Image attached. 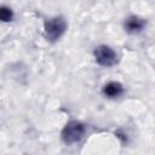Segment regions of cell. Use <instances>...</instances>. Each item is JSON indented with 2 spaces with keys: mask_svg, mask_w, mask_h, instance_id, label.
I'll use <instances>...</instances> for the list:
<instances>
[{
  "mask_svg": "<svg viewBox=\"0 0 155 155\" xmlns=\"http://www.w3.org/2000/svg\"><path fill=\"white\" fill-rule=\"evenodd\" d=\"M85 132H86V127L81 121L71 120L64 126L61 136H62V139L65 144L71 145V144L80 142L84 138Z\"/></svg>",
  "mask_w": 155,
  "mask_h": 155,
  "instance_id": "cell-1",
  "label": "cell"
},
{
  "mask_svg": "<svg viewBox=\"0 0 155 155\" xmlns=\"http://www.w3.org/2000/svg\"><path fill=\"white\" fill-rule=\"evenodd\" d=\"M67 29V22L62 17H53L45 22L44 24V31L45 36L48 41L54 42L57 41L65 31Z\"/></svg>",
  "mask_w": 155,
  "mask_h": 155,
  "instance_id": "cell-2",
  "label": "cell"
},
{
  "mask_svg": "<svg viewBox=\"0 0 155 155\" xmlns=\"http://www.w3.org/2000/svg\"><path fill=\"white\" fill-rule=\"evenodd\" d=\"M94 59L102 67H113L117 62L116 52L107 45H101L94 50Z\"/></svg>",
  "mask_w": 155,
  "mask_h": 155,
  "instance_id": "cell-3",
  "label": "cell"
},
{
  "mask_svg": "<svg viewBox=\"0 0 155 155\" xmlns=\"http://www.w3.org/2000/svg\"><path fill=\"white\" fill-rule=\"evenodd\" d=\"M147 22L145 19L138 17V16H130L126 21H125V30L127 33H131V34H136V33H139L144 29Z\"/></svg>",
  "mask_w": 155,
  "mask_h": 155,
  "instance_id": "cell-4",
  "label": "cell"
},
{
  "mask_svg": "<svg viewBox=\"0 0 155 155\" xmlns=\"http://www.w3.org/2000/svg\"><path fill=\"white\" fill-rule=\"evenodd\" d=\"M103 93H104V96H107L109 98L120 97L124 93V86L117 81H110V82L104 85Z\"/></svg>",
  "mask_w": 155,
  "mask_h": 155,
  "instance_id": "cell-5",
  "label": "cell"
},
{
  "mask_svg": "<svg viewBox=\"0 0 155 155\" xmlns=\"http://www.w3.org/2000/svg\"><path fill=\"white\" fill-rule=\"evenodd\" d=\"M13 18V12L7 6H0V22H10Z\"/></svg>",
  "mask_w": 155,
  "mask_h": 155,
  "instance_id": "cell-6",
  "label": "cell"
}]
</instances>
